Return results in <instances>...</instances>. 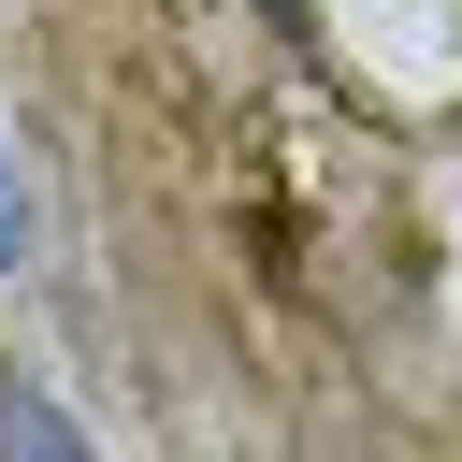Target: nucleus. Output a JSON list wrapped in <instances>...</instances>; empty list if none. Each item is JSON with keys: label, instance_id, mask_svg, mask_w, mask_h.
I'll use <instances>...</instances> for the list:
<instances>
[{"label": "nucleus", "instance_id": "obj_2", "mask_svg": "<svg viewBox=\"0 0 462 462\" xmlns=\"http://www.w3.org/2000/svg\"><path fill=\"white\" fill-rule=\"evenodd\" d=\"M29 260V173H14V144H0V274Z\"/></svg>", "mask_w": 462, "mask_h": 462}, {"label": "nucleus", "instance_id": "obj_1", "mask_svg": "<svg viewBox=\"0 0 462 462\" xmlns=\"http://www.w3.org/2000/svg\"><path fill=\"white\" fill-rule=\"evenodd\" d=\"M0 462H101V448H87L43 390H14V375H0Z\"/></svg>", "mask_w": 462, "mask_h": 462}]
</instances>
